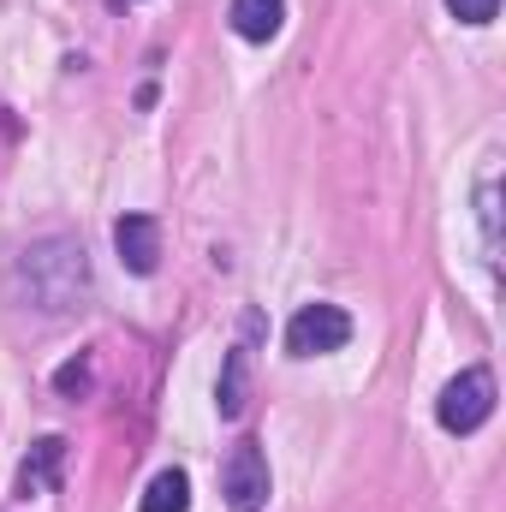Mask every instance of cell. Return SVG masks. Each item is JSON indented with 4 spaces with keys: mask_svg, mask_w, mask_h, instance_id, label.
<instances>
[{
    "mask_svg": "<svg viewBox=\"0 0 506 512\" xmlns=\"http://www.w3.org/2000/svg\"><path fill=\"white\" fill-rule=\"evenodd\" d=\"M12 298L42 316H66L90 298V256L72 233H48L12 262Z\"/></svg>",
    "mask_w": 506,
    "mask_h": 512,
    "instance_id": "obj_1",
    "label": "cell"
},
{
    "mask_svg": "<svg viewBox=\"0 0 506 512\" xmlns=\"http://www.w3.org/2000/svg\"><path fill=\"white\" fill-rule=\"evenodd\" d=\"M489 417H495V376H489L483 364L459 370L453 382L441 387V399H435V423H441L447 435H477Z\"/></svg>",
    "mask_w": 506,
    "mask_h": 512,
    "instance_id": "obj_2",
    "label": "cell"
},
{
    "mask_svg": "<svg viewBox=\"0 0 506 512\" xmlns=\"http://www.w3.org/2000/svg\"><path fill=\"white\" fill-rule=\"evenodd\" d=\"M352 340V316L340 304H304L292 322H286V352L292 358H328Z\"/></svg>",
    "mask_w": 506,
    "mask_h": 512,
    "instance_id": "obj_3",
    "label": "cell"
},
{
    "mask_svg": "<svg viewBox=\"0 0 506 512\" xmlns=\"http://www.w3.org/2000/svg\"><path fill=\"white\" fill-rule=\"evenodd\" d=\"M221 495H227L239 512L268 507V495H274V471H268V453H262L256 441H239V447L227 453V465H221Z\"/></svg>",
    "mask_w": 506,
    "mask_h": 512,
    "instance_id": "obj_4",
    "label": "cell"
},
{
    "mask_svg": "<svg viewBox=\"0 0 506 512\" xmlns=\"http://www.w3.org/2000/svg\"><path fill=\"white\" fill-rule=\"evenodd\" d=\"M114 251L126 262L131 274H155V262H161V227H155V215H120L114 221Z\"/></svg>",
    "mask_w": 506,
    "mask_h": 512,
    "instance_id": "obj_5",
    "label": "cell"
},
{
    "mask_svg": "<svg viewBox=\"0 0 506 512\" xmlns=\"http://www.w3.org/2000/svg\"><path fill=\"white\" fill-rule=\"evenodd\" d=\"M60 465H66V441L60 435H42L24 465H18V501H36V495H54L60 489Z\"/></svg>",
    "mask_w": 506,
    "mask_h": 512,
    "instance_id": "obj_6",
    "label": "cell"
},
{
    "mask_svg": "<svg viewBox=\"0 0 506 512\" xmlns=\"http://www.w3.org/2000/svg\"><path fill=\"white\" fill-rule=\"evenodd\" d=\"M245 405H251V346L239 340V346L227 352V364H221V382H215V411H221L227 423H239V417H245Z\"/></svg>",
    "mask_w": 506,
    "mask_h": 512,
    "instance_id": "obj_7",
    "label": "cell"
},
{
    "mask_svg": "<svg viewBox=\"0 0 506 512\" xmlns=\"http://www.w3.org/2000/svg\"><path fill=\"white\" fill-rule=\"evenodd\" d=\"M227 18H233V30L245 42H274L280 24H286V0H233Z\"/></svg>",
    "mask_w": 506,
    "mask_h": 512,
    "instance_id": "obj_8",
    "label": "cell"
},
{
    "mask_svg": "<svg viewBox=\"0 0 506 512\" xmlns=\"http://www.w3.org/2000/svg\"><path fill=\"white\" fill-rule=\"evenodd\" d=\"M137 512H191V477H185L179 465L155 471V477H149V489H143V507H137Z\"/></svg>",
    "mask_w": 506,
    "mask_h": 512,
    "instance_id": "obj_9",
    "label": "cell"
},
{
    "mask_svg": "<svg viewBox=\"0 0 506 512\" xmlns=\"http://www.w3.org/2000/svg\"><path fill=\"white\" fill-rule=\"evenodd\" d=\"M477 221H483V245H489V268L501 262V173H489L477 185Z\"/></svg>",
    "mask_w": 506,
    "mask_h": 512,
    "instance_id": "obj_10",
    "label": "cell"
},
{
    "mask_svg": "<svg viewBox=\"0 0 506 512\" xmlns=\"http://www.w3.org/2000/svg\"><path fill=\"white\" fill-rule=\"evenodd\" d=\"M90 382H96V370H90V352L54 370V387H60V399H84V393H90Z\"/></svg>",
    "mask_w": 506,
    "mask_h": 512,
    "instance_id": "obj_11",
    "label": "cell"
},
{
    "mask_svg": "<svg viewBox=\"0 0 506 512\" xmlns=\"http://www.w3.org/2000/svg\"><path fill=\"white\" fill-rule=\"evenodd\" d=\"M447 12H453L459 24H495L501 0H447Z\"/></svg>",
    "mask_w": 506,
    "mask_h": 512,
    "instance_id": "obj_12",
    "label": "cell"
},
{
    "mask_svg": "<svg viewBox=\"0 0 506 512\" xmlns=\"http://www.w3.org/2000/svg\"><path fill=\"white\" fill-rule=\"evenodd\" d=\"M114 6H131V0H114Z\"/></svg>",
    "mask_w": 506,
    "mask_h": 512,
    "instance_id": "obj_13",
    "label": "cell"
}]
</instances>
